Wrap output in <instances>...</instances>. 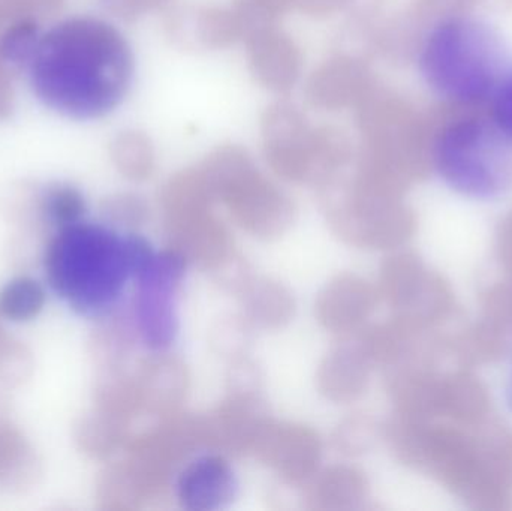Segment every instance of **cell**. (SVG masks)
<instances>
[{"label": "cell", "instance_id": "12", "mask_svg": "<svg viewBox=\"0 0 512 511\" xmlns=\"http://www.w3.org/2000/svg\"><path fill=\"white\" fill-rule=\"evenodd\" d=\"M47 294L30 276H17L0 290V317L12 323L35 320L44 311Z\"/></svg>", "mask_w": 512, "mask_h": 511}, {"label": "cell", "instance_id": "13", "mask_svg": "<svg viewBox=\"0 0 512 511\" xmlns=\"http://www.w3.org/2000/svg\"><path fill=\"white\" fill-rule=\"evenodd\" d=\"M144 501L125 462L110 465L96 482V503L101 510H132Z\"/></svg>", "mask_w": 512, "mask_h": 511}, {"label": "cell", "instance_id": "6", "mask_svg": "<svg viewBox=\"0 0 512 511\" xmlns=\"http://www.w3.org/2000/svg\"><path fill=\"white\" fill-rule=\"evenodd\" d=\"M236 473L219 453H206L183 464L176 477V495L185 509H224L236 498Z\"/></svg>", "mask_w": 512, "mask_h": 511}, {"label": "cell", "instance_id": "18", "mask_svg": "<svg viewBox=\"0 0 512 511\" xmlns=\"http://www.w3.org/2000/svg\"><path fill=\"white\" fill-rule=\"evenodd\" d=\"M248 308L254 320L259 318L264 324L279 323L283 318H288L291 312V299L288 294L277 285L264 282L261 287L252 288L249 291Z\"/></svg>", "mask_w": 512, "mask_h": 511}, {"label": "cell", "instance_id": "14", "mask_svg": "<svg viewBox=\"0 0 512 511\" xmlns=\"http://www.w3.org/2000/svg\"><path fill=\"white\" fill-rule=\"evenodd\" d=\"M86 200L75 186L53 183L41 189L42 221L48 228L69 227L83 221Z\"/></svg>", "mask_w": 512, "mask_h": 511}, {"label": "cell", "instance_id": "17", "mask_svg": "<svg viewBox=\"0 0 512 511\" xmlns=\"http://www.w3.org/2000/svg\"><path fill=\"white\" fill-rule=\"evenodd\" d=\"M51 236L48 230H15L6 243V261L18 270L32 269L44 263Z\"/></svg>", "mask_w": 512, "mask_h": 511}, {"label": "cell", "instance_id": "25", "mask_svg": "<svg viewBox=\"0 0 512 511\" xmlns=\"http://www.w3.org/2000/svg\"><path fill=\"white\" fill-rule=\"evenodd\" d=\"M511 395H512V387H511Z\"/></svg>", "mask_w": 512, "mask_h": 511}, {"label": "cell", "instance_id": "24", "mask_svg": "<svg viewBox=\"0 0 512 511\" xmlns=\"http://www.w3.org/2000/svg\"><path fill=\"white\" fill-rule=\"evenodd\" d=\"M6 336H8V333L5 332V329H3L2 327V323H0V344H2L3 341H5Z\"/></svg>", "mask_w": 512, "mask_h": 511}, {"label": "cell", "instance_id": "22", "mask_svg": "<svg viewBox=\"0 0 512 511\" xmlns=\"http://www.w3.org/2000/svg\"><path fill=\"white\" fill-rule=\"evenodd\" d=\"M101 212L108 224L126 228L138 227L146 218L144 207L137 200L128 197L111 198L105 201Z\"/></svg>", "mask_w": 512, "mask_h": 511}, {"label": "cell", "instance_id": "16", "mask_svg": "<svg viewBox=\"0 0 512 511\" xmlns=\"http://www.w3.org/2000/svg\"><path fill=\"white\" fill-rule=\"evenodd\" d=\"M35 371V357L24 342L6 336L0 344V386L3 389H17L32 377Z\"/></svg>", "mask_w": 512, "mask_h": 511}, {"label": "cell", "instance_id": "19", "mask_svg": "<svg viewBox=\"0 0 512 511\" xmlns=\"http://www.w3.org/2000/svg\"><path fill=\"white\" fill-rule=\"evenodd\" d=\"M360 488V477L355 471L334 470L322 477L321 482L316 485L313 498L327 504V507H330L331 503L336 504V507H342V501L349 504L358 501Z\"/></svg>", "mask_w": 512, "mask_h": 511}, {"label": "cell", "instance_id": "1", "mask_svg": "<svg viewBox=\"0 0 512 511\" xmlns=\"http://www.w3.org/2000/svg\"><path fill=\"white\" fill-rule=\"evenodd\" d=\"M26 68L45 107L75 120H98L131 93L135 53L116 24L84 15L41 33Z\"/></svg>", "mask_w": 512, "mask_h": 511}, {"label": "cell", "instance_id": "7", "mask_svg": "<svg viewBox=\"0 0 512 511\" xmlns=\"http://www.w3.org/2000/svg\"><path fill=\"white\" fill-rule=\"evenodd\" d=\"M262 461L289 480L309 477L319 462L318 438L300 426L265 425L255 441Z\"/></svg>", "mask_w": 512, "mask_h": 511}, {"label": "cell", "instance_id": "9", "mask_svg": "<svg viewBox=\"0 0 512 511\" xmlns=\"http://www.w3.org/2000/svg\"><path fill=\"white\" fill-rule=\"evenodd\" d=\"M77 449L92 459H108L128 444V423L99 410L84 414L74 425Z\"/></svg>", "mask_w": 512, "mask_h": 511}, {"label": "cell", "instance_id": "3", "mask_svg": "<svg viewBox=\"0 0 512 511\" xmlns=\"http://www.w3.org/2000/svg\"><path fill=\"white\" fill-rule=\"evenodd\" d=\"M508 68L501 33L471 14L445 15L429 27L418 47L421 81L454 107L489 104Z\"/></svg>", "mask_w": 512, "mask_h": 511}, {"label": "cell", "instance_id": "8", "mask_svg": "<svg viewBox=\"0 0 512 511\" xmlns=\"http://www.w3.org/2000/svg\"><path fill=\"white\" fill-rule=\"evenodd\" d=\"M44 476V462L29 438L8 419L0 420V486L23 494Z\"/></svg>", "mask_w": 512, "mask_h": 511}, {"label": "cell", "instance_id": "5", "mask_svg": "<svg viewBox=\"0 0 512 511\" xmlns=\"http://www.w3.org/2000/svg\"><path fill=\"white\" fill-rule=\"evenodd\" d=\"M186 263L188 260L180 252L170 248L155 254L135 278V332L138 330L144 344L152 350H167L176 338V296L185 276Z\"/></svg>", "mask_w": 512, "mask_h": 511}, {"label": "cell", "instance_id": "15", "mask_svg": "<svg viewBox=\"0 0 512 511\" xmlns=\"http://www.w3.org/2000/svg\"><path fill=\"white\" fill-rule=\"evenodd\" d=\"M358 380H360L358 348H340L336 353L331 354L319 375L322 390L337 401L354 399L358 395Z\"/></svg>", "mask_w": 512, "mask_h": 511}, {"label": "cell", "instance_id": "11", "mask_svg": "<svg viewBox=\"0 0 512 511\" xmlns=\"http://www.w3.org/2000/svg\"><path fill=\"white\" fill-rule=\"evenodd\" d=\"M99 320L90 335V356L101 369L119 368L128 353L132 327L116 311Z\"/></svg>", "mask_w": 512, "mask_h": 511}, {"label": "cell", "instance_id": "20", "mask_svg": "<svg viewBox=\"0 0 512 511\" xmlns=\"http://www.w3.org/2000/svg\"><path fill=\"white\" fill-rule=\"evenodd\" d=\"M41 32L33 24L21 23L3 36L0 50L8 62L26 66Z\"/></svg>", "mask_w": 512, "mask_h": 511}, {"label": "cell", "instance_id": "21", "mask_svg": "<svg viewBox=\"0 0 512 511\" xmlns=\"http://www.w3.org/2000/svg\"><path fill=\"white\" fill-rule=\"evenodd\" d=\"M490 119L512 144V66L507 69L489 104Z\"/></svg>", "mask_w": 512, "mask_h": 511}, {"label": "cell", "instance_id": "2", "mask_svg": "<svg viewBox=\"0 0 512 511\" xmlns=\"http://www.w3.org/2000/svg\"><path fill=\"white\" fill-rule=\"evenodd\" d=\"M155 254L140 234L81 221L51 236L42 266L51 290L72 311L99 320L116 311L128 282Z\"/></svg>", "mask_w": 512, "mask_h": 511}, {"label": "cell", "instance_id": "4", "mask_svg": "<svg viewBox=\"0 0 512 511\" xmlns=\"http://www.w3.org/2000/svg\"><path fill=\"white\" fill-rule=\"evenodd\" d=\"M430 159L439 179L471 200L504 197L512 188V144L489 114H463L436 132Z\"/></svg>", "mask_w": 512, "mask_h": 511}, {"label": "cell", "instance_id": "23", "mask_svg": "<svg viewBox=\"0 0 512 511\" xmlns=\"http://www.w3.org/2000/svg\"><path fill=\"white\" fill-rule=\"evenodd\" d=\"M5 390L0 386V420L6 419V411H8V398H6Z\"/></svg>", "mask_w": 512, "mask_h": 511}, {"label": "cell", "instance_id": "10", "mask_svg": "<svg viewBox=\"0 0 512 511\" xmlns=\"http://www.w3.org/2000/svg\"><path fill=\"white\" fill-rule=\"evenodd\" d=\"M363 285L355 276H342L331 282L319 297V321L327 329L348 332L358 326L363 312Z\"/></svg>", "mask_w": 512, "mask_h": 511}]
</instances>
